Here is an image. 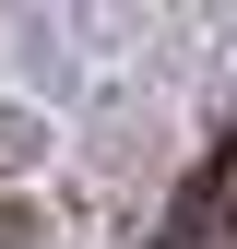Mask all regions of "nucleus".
I'll return each instance as SVG.
<instances>
[{"instance_id": "f257e3e1", "label": "nucleus", "mask_w": 237, "mask_h": 249, "mask_svg": "<svg viewBox=\"0 0 237 249\" xmlns=\"http://www.w3.org/2000/svg\"><path fill=\"white\" fill-rule=\"evenodd\" d=\"M237 237V131H225V154L190 178V202H178V226H166V249H225Z\"/></svg>"}, {"instance_id": "f03ea898", "label": "nucleus", "mask_w": 237, "mask_h": 249, "mask_svg": "<svg viewBox=\"0 0 237 249\" xmlns=\"http://www.w3.org/2000/svg\"><path fill=\"white\" fill-rule=\"evenodd\" d=\"M24 166H48V119L36 107H0V178H24Z\"/></svg>"}, {"instance_id": "7ed1b4c3", "label": "nucleus", "mask_w": 237, "mask_h": 249, "mask_svg": "<svg viewBox=\"0 0 237 249\" xmlns=\"http://www.w3.org/2000/svg\"><path fill=\"white\" fill-rule=\"evenodd\" d=\"M24 237H36V213H24V202H0V249H24Z\"/></svg>"}]
</instances>
